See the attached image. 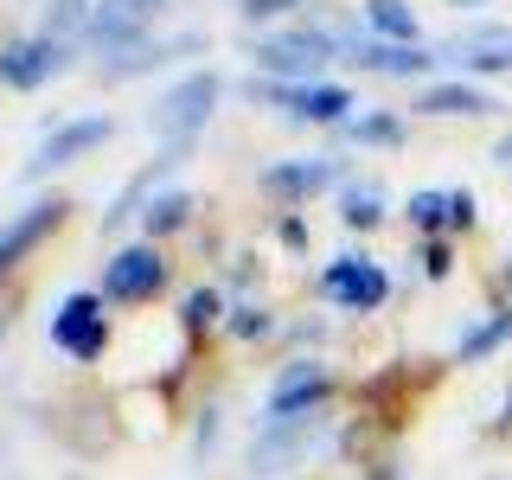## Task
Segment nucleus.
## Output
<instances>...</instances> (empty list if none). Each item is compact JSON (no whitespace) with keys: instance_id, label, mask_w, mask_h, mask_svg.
<instances>
[{"instance_id":"72a5a7b5","label":"nucleus","mask_w":512,"mask_h":480,"mask_svg":"<svg viewBox=\"0 0 512 480\" xmlns=\"http://www.w3.org/2000/svg\"><path fill=\"white\" fill-rule=\"evenodd\" d=\"M493 436H512V391H506V404H500V423H493Z\"/></svg>"},{"instance_id":"7ed1b4c3","label":"nucleus","mask_w":512,"mask_h":480,"mask_svg":"<svg viewBox=\"0 0 512 480\" xmlns=\"http://www.w3.org/2000/svg\"><path fill=\"white\" fill-rule=\"evenodd\" d=\"M250 103H269V109H282L288 122H314V128H346L352 122V109H359V96H352L346 84H276V77H250L244 84Z\"/></svg>"},{"instance_id":"dca6fc26","label":"nucleus","mask_w":512,"mask_h":480,"mask_svg":"<svg viewBox=\"0 0 512 480\" xmlns=\"http://www.w3.org/2000/svg\"><path fill=\"white\" fill-rule=\"evenodd\" d=\"M308 442H314V416H295V423H263V429H256V442H250V468L256 474H282V461L308 455Z\"/></svg>"},{"instance_id":"aec40b11","label":"nucleus","mask_w":512,"mask_h":480,"mask_svg":"<svg viewBox=\"0 0 512 480\" xmlns=\"http://www.w3.org/2000/svg\"><path fill=\"white\" fill-rule=\"evenodd\" d=\"M442 64L455 77H468V84H480V77H512V39L500 45H474V52H461V45H442Z\"/></svg>"},{"instance_id":"a878e982","label":"nucleus","mask_w":512,"mask_h":480,"mask_svg":"<svg viewBox=\"0 0 512 480\" xmlns=\"http://www.w3.org/2000/svg\"><path fill=\"white\" fill-rule=\"evenodd\" d=\"M416 269H423L429 282H448L455 276V237H423V244H416Z\"/></svg>"},{"instance_id":"4be33fe9","label":"nucleus","mask_w":512,"mask_h":480,"mask_svg":"<svg viewBox=\"0 0 512 480\" xmlns=\"http://www.w3.org/2000/svg\"><path fill=\"white\" fill-rule=\"evenodd\" d=\"M340 218H346V231H378L384 218V186L378 180H346L340 186Z\"/></svg>"},{"instance_id":"f704fd0d","label":"nucleus","mask_w":512,"mask_h":480,"mask_svg":"<svg viewBox=\"0 0 512 480\" xmlns=\"http://www.w3.org/2000/svg\"><path fill=\"white\" fill-rule=\"evenodd\" d=\"M500 301H512V256L500 263Z\"/></svg>"},{"instance_id":"7c9ffc66","label":"nucleus","mask_w":512,"mask_h":480,"mask_svg":"<svg viewBox=\"0 0 512 480\" xmlns=\"http://www.w3.org/2000/svg\"><path fill=\"white\" fill-rule=\"evenodd\" d=\"M276 237H282L288 250H301V244H308V224H301L295 212H282V224H276Z\"/></svg>"},{"instance_id":"9b49d317","label":"nucleus","mask_w":512,"mask_h":480,"mask_svg":"<svg viewBox=\"0 0 512 480\" xmlns=\"http://www.w3.org/2000/svg\"><path fill=\"white\" fill-rule=\"evenodd\" d=\"M109 135H116V122H109V116H71V122H58L52 135L32 148L26 180H45V173H58V167H71V160H84L90 148H103Z\"/></svg>"},{"instance_id":"0eeeda50","label":"nucleus","mask_w":512,"mask_h":480,"mask_svg":"<svg viewBox=\"0 0 512 480\" xmlns=\"http://www.w3.org/2000/svg\"><path fill=\"white\" fill-rule=\"evenodd\" d=\"M340 180H346L340 154H295V160H269V167L256 173V186H263L276 205H308L320 192H333Z\"/></svg>"},{"instance_id":"bb28decb","label":"nucleus","mask_w":512,"mask_h":480,"mask_svg":"<svg viewBox=\"0 0 512 480\" xmlns=\"http://www.w3.org/2000/svg\"><path fill=\"white\" fill-rule=\"evenodd\" d=\"M90 7H96V0H52V7H45V32L64 39L71 26H90Z\"/></svg>"},{"instance_id":"ddd939ff","label":"nucleus","mask_w":512,"mask_h":480,"mask_svg":"<svg viewBox=\"0 0 512 480\" xmlns=\"http://www.w3.org/2000/svg\"><path fill=\"white\" fill-rule=\"evenodd\" d=\"M58 71H64V39H52V32L0 45V84L7 90H39V84H52Z\"/></svg>"},{"instance_id":"c85d7f7f","label":"nucleus","mask_w":512,"mask_h":480,"mask_svg":"<svg viewBox=\"0 0 512 480\" xmlns=\"http://www.w3.org/2000/svg\"><path fill=\"white\" fill-rule=\"evenodd\" d=\"M295 7H308V0H237V20L269 26V20H282V13H295Z\"/></svg>"},{"instance_id":"39448f33","label":"nucleus","mask_w":512,"mask_h":480,"mask_svg":"<svg viewBox=\"0 0 512 480\" xmlns=\"http://www.w3.org/2000/svg\"><path fill=\"white\" fill-rule=\"evenodd\" d=\"M333 397V372L320 359H288L276 378H269L263 397V423H295V416H320V404Z\"/></svg>"},{"instance_id":"f257e3e1","label":"nucleus","mask_w":512,"mask_h":480,"mask_svg":"<svg viewBox=\"0 0 512 480\" xmlns=\"http://www.w3.org/2000/svg\"><path fill=\"white\" fill-rule=\"evenodd\" d=\"M333 58H346V45H340L333 26H282V32L250 39L256 77H276V84H320V71H327Z\"/></svg>"},{"instance_id":"393cba45","label":"nucleus","mask_w":512,"mask_h":480,"mask_svg":"<svg viewBox=\"0 0 512 480\" xmlns=\"http://www.w3.org/2000/svg\"><path fill=\"white\" fill-rule=\"evenodd\" d=\"M224 333H231V340H244V346L276 340V314H269L263 301H237V308L224 314Z\"/></svg>"},{"instance_id":"2eb2a0df","label":"nucleus","mask_w":512,"mask_h":480,"mask_svg":"<svg viewBox=\"0 0 512 480\" xmlns=\"http://www.w3.org/2000/svg\"><path fill=\"white\" fill-rule=\"evenodd\" d=\"M64 212H71L64 199H39V205H26L20 218L0 224V276H7V269H20V256L39 244V237H52L58 224H64Z\"/></svg>"},{"instance_id":"b1692460","label":"nucleus","mask_w":512,"mask_h":480,"mask_svg":"<svg viewBox=\"0 0 512 480\" xmlns=\"http://www.w3.org/2000/svg\"><path fill=\"white\" fill-rule=\"evenodd\" d=\"M224 314H231V308H224V295H218L212 282H205V288H186V301H180V327L192 333V340H199V333H212Z\"/></svg>"},{"instance_id":"1a4fd4ad","label":"nucleus","mask_w":512,"mask_h":480,"mask_svg":"<svg viewBox=\"0 0 512 480\" xmlns=\"http://www.w3.org/2000/svg\"><path fill=\"white\" fill-rule=\"evenodd\" d=\"M340 45H346V64H359V71H372V77H416V84H423L442 64V52H429V45H391V39L359 32V26L340 32Z\"/></svg>"},{"instance_id":"f03ea898","label":"nucleus","mask_w":512,"mask_h":480,"mask_svg":"<svg viewBox=\"0 0 512 480\" xmlns=\"http://www.w3.org/2000/svg\"><path fill=\"white\" fill-rule=\"evenodd\" d=\"M218 96H224V77L212 71V64H205V71H186L173 90H160V103L148 109V128L167 141V148H192V135L212 122Z\"/></svg>"},{"instance_id":"c756f323","label":"nucleus","mask_w":512,"mask_h":480,"mask_svg":"<svg viewBox=\"0 0 512 480\" xmlns=\"http://www.w3.org/2000/svg\"><path fill=\"white\" fill-rule=\"evenodd\" d=\"M212 442H218V404H205L199 410V429H192V448H199V455H212Z\"/></svg>"},{"instance_id":"20e7f679","label":"nucleus","mask_w":512,"mask_h":480,"mask_svg":"<svg viewBox=\"0 0 512 480\" xmlns=\"http://www.w3.org/2000/svg\"><path fill=\"white\" fill-rule=\"evenodd\" d=\"M320 301H333L340 314H378L384 295H391V276H384V263H372V256H333L327 269L314 276Z\"/></svg>"},{"instance_id":"4468645a","label":"nucleus","mask_w":512,"mask_h":480,"mask_svg":"<svg viewBox=\"0 0 512 480\" xmlns=\"http://www.w3.org/2000/svg\"><path fill=\"white\" fill-rule=\"evenodd\" d=\"M192 52H205V32H173V39H141V45H128V52H109L103 58V84H128V77H141V71H160V64H173V58H192Z\"/></svg>"},{"instance_id":"f3484780","label":"nucleus","mask_w":512,"mask_h":480,"mask_svg":"<svg viewBox=\"0 0 512 480\" xmlns=\"http://www.w3.org/2000/svg\"><path fill=\"white\" fill-rule=\"evenodd\" d=\"M500 346H512V301H500L493 314L468 320L461 340H455V352H448V365H480V359H493Z\"/></svg>"},{"instance_id":"412c9836","label":"nucleus","mask_w":512,"mask_h":480,"mask_svg":"<svg viewBox=\"0 0 512 480\" xmlns=\"http://www.w3.org/2000/svg\"><path fill=\"white\" fill-rule=\"evenodd\" d=\"M346 141H359V148H404L410 122L397 116V109H359V116L346 122Z\"/></svg>"},{"instance_id":"2f4dec72","label":"nucleus","mask_w":512,"mask_h":480,"mask_svg":"<svg viewBox=\"0 0 512 480\" xmlns=\"http://www.w3.org/2000/svg\"><path fill=\"white\" fill-rule=\"evenodd\" d=\"M493 167H500V173H512V128H506L500 141H493Z\"/></svg>"},{"instance_id":"c9c22d12","label":"nucleus","mask_w":512,"mask_h":480,"mask_svg":"<svg viewBox=\"0 0 512 480\" xmlns=\"http://www.w3.org/2000/svg\"><path fill=\"white\" fill-rule=\"evenodd\" d=\"M448 7H455V13H474V7H487V0H448Z\"/></svg>"},{"instance_id":"9d476101","label":"nucleus","mask_w":512,"mask_h":480,"mask_svg":"<svg viewBox=\"0 0 512 480\" xmlns=\"http://www.w3.org/2000/svg\"><path fill=\"white\" fill-rule=\"evenodd\" d=\"M167 13V0H96L90 7V26H84V39L96 45V52H128V45H141L148 39V26Z\"/></svg>"},{"instance_id":"cd10ccee","label":"nucleus","mask_w":512,"mask_h":480,"mask_svg":"<svg viewBox=\"0 0 512 480\" xmlns=\"http://www.w3.org/2000/svg\"><path fill=\"white\" fill-rule=\"evenodd\" d=\"M480 224V199L468 186H448V237H461V231H474Z\"/></svg>"},{"instance_id":"6e6552de","label":"nucleus","mask_w":512,"mask_h":480,"mask_svg":"<svg viewBox=\"0 0 512 480\" xmlns=\"http://www.w3.org/2000/svg\"><path fill=\"white\" fill-rule=\"evenodd\" d=\"M160 288H167V256H160V244H122L116 256L103 263V288L96 295L103 301H154Z\"/></svg>"},{"instance_id":"6ab92c4d","label":"nucleus","mask_w":512,"mask_h":480,"mask_svg":"<svg viewBox=\"0 0 512 480\" xmlns=\"http://www.w3.org/2000/svg\"><path fill=\"white\" fill-rule=\"evenodd\" d=\"M192 192L186 186H160L154 199H148V212H141V231H148V244H160V237H173V231H186L192 224Z\"/></svg>"},{"instance_id":"473e14b6","label":"nucleus","mask_w":512,"mask_h":480,"mask_svg":"<svg viewBox=\"0 0 512 480\" xmlns=\"http://www.w3.org/2000/svg\"><path fill=\"white\" fill-rule=\"evenodd\" d=\"M365 480H404V474H397V461H372V468H365Z\"/></svg>"},{"instance_id":"423d86ee","label":"nucleus","mask_w":512,"mask_h":480,"mask_svg":"<svg viewBox=\"0 0 512 480\" xmlns=\"http://www.w3.org/2000/svg\"><path fill=\"white\" fill-rule=\"evenodd\" d=\"M52 346L64 352V359H77V365L103 359L109 320H103V295H96V288H71V295L58 301V314H52Z\"/></svg>"},{"instance_id":"a211bd4d","label":"nucleus","mask_w":512,"mask_h":480,"mask_svg":"<svg viewBox=\"0 0 512 480\" xmlns=\"http://www.w3.org/2000/svg\"><path fill=\"white\" fill-rule=\"evenodd\" d=\"M359 20L372 39H391V45H423V20L410 13V0H359Z\"/></svg>"},{"instance_id":"f8f14e48","label":"nucleus","mask_w":512,"mask_h":480,"mask_svg":"<svg viewBox=\"0 0 512 480\" xmlns=\"http://www.w3.org/2000/svg\"><path fill=\"white\" fill-rule=\"evenodd\" d=\"M416 116H436V122H480V116H500V96L487 84H468V77H436V84L416 90Z\"/></svg>"},{"instance_id":"5701e85b","label":"nucleus","mask_w":512,"mask_h":480,"mask_svg":"<svg viewBox=\"0 0 512 480\" xmlns=\"http://www.w3.org/2000/svg\"><path fill=\"white\" fill-rule=\"evenodd\" d=\"M404 218L416 237H448V192L442 186H416L404 199Z\"/></svg>"}]
</instances>
